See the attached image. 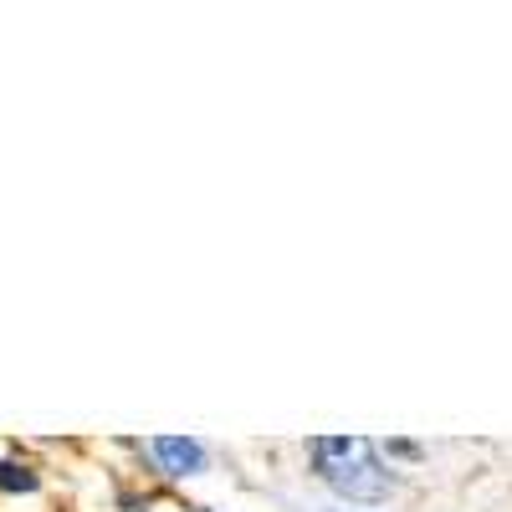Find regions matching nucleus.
<instances>
[{
  "mask_svg": "<svg viewBox=\"0 0 512 512\" xmlns=\"http://www.w3.org/2000/svg\"><path fill=\"white\" fill-rule=\"evenodd\" d=\"M0 487L6 492H36V472L31 466H16V461H0Z\"/></svg>",
  "mask_w": 512,
  "mask_h": 512,
  "instance_id": "7ed1b4c3",
  "label": "nucleus"
},
{
  "mask_svg": "<svg viewBox=\"0 0 512 512\" xmlns=\"http://www.w3.org/2000/svg\"><path fill=\"white\" fill-rule=\"evenodd\" d=\"M149 456L159 461L164 477H195V472H205V446L195 436H154Z\"/></svg>",
  "mask_w": 512,
  "mask_h": 512,
  "instance_id": "f03ea898",
  "label": "nucleus"
},
{
  "mask_svg": "<svg viewBox=\"0 0 512 512\" xmlns=\"http://www.w3.org/2000/svg\"><path fill=\"white\" fill-rule=\"evenodd\" d=\"M313 472L328 492H338L344 502L374 507L395 492V466H384L379 446L364 436H313L308 441Z\"/></svg>",
  "mask_w": 512,
  "mask_h": 512,
  "instance_id": "f257e3e1",
  "label": "nucleus"
}]
</instances>
